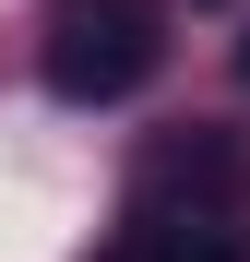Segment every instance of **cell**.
<instances>
[{"label":"cell","instance_id":"obj_1","mask_svg":"<svg viewBox=\"0 0 250 262\" xmlns=\"http://www.w3.org/2000/svg\"><path fill=\"white\" fill-rule=\"evenodd\" d=\"M155 60H167V12H155V0H48L36 72H48L60 107H119V96H143Z\"/></svg>","mask_w":250,"mask_h":262},{"label":"cell","instance_id":"obj_2","mask_svg":"<svg viewBox=\"0 0 250 262\" xmlns=\"http://www.w3.org/2000/svg\"><path fill=\"white\" fill-rule=\"evenodd\" d=\"M131 191H143V214L155 203H191V214H226V203H250V143L238 131H155L143 143V167H131Z\"/></svg>","mask_w":250,"mask_h":262},{"label":"cell","instance_id":"obj_3","mask_svg":"<svg viewBox=\"0 0 250 262\" xmlns=\"http://www.w3.org/2000/svg\"><path fill=\"white\" fill-rule=\"evenodd\" d=\"M119 262H238V238L215 227V214H143Z\"/></svg>","mask_w":250,"mask_h":262},{"label":"cell","instance_id":"obj_4","mask_svg":"<svg viewBox=\"0 0 250 262\" xmlns=\"http://www.w3.org/2000/svg\"><path fill=\"white\" fill-rule=\"evenodd\" d=\"M238 96H250V36H238Z\"/></svg>","mask_w":250,"mask_h":262}]
</instances>
